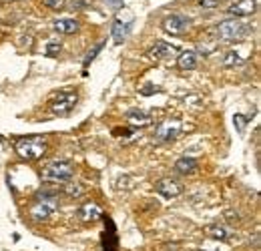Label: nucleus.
I'll use <instances>...</instances> for the list:
<instances>
[{"mask_svg":"<svg viewBox=\"0 0 261 251\" xmlns=\"http://www.w3.org/2000/svg\"><path fill=\"white\" fill-rule=\"evenodd\" d=\"M14 149L22 159L34 161V159H40L46 153V139L42 135H31V137L18 139Z\"/></svg>","mask_w":261,"mask_h":251,"instance_id":"nucleus-1","label":"nucleus"},{"mask_svg":"<svg viewBox=\"0 0 261 251\" xmlns=\"http://www.w3.org/2000/svg\"><path fill=\"white\" fill-rule=\"evenodd\" d=\"M247 32H249L247 24H243V22L237 20V18H227V20H223V22H219V24L215 27V34H217L219 40H223V42L241 40Z\"/></svg>","mask_w":261,"mask_h":251,"instance_id":"nucleus-2","label":"nucleus"},{"mask_svg":"<svg viewBox=\"0 0 261 251\" xmlns=\"http://www.w3.org/2000/svg\"><path fill=\"white\" fill-rule=\"evenodd\" d=\"M76 101H79L76 91L66 89V91H61V93H57L55 96H53V101H50L48 109H50V113H53V115L66 117V115H70V113H72V109L76 107Z\"/></svg>","mask_w":261,"mask_h":251,"instance_id":"nucleus-3","label":"nucleus"},{"mask_svg":"<svg viewBox=\"0 0 261 251\" xmlns=\"http://www.w3.org/2000/svg\"><path fill=\"white\" fill-rule=\"evenodd\" d=\"M72 173H74V165L70 161H50L42 171V179L53 183H63L72 177Z\"/></svg>","mask_w":261,"mask_h":251,"instance_id":"nucleus-4","label":"nucleus"},{"mask_svg":"<svg viewBox=\"0 0 261 251\" xmlns=\"http://www.w3.org/2000/svg\"><path fill=\"white\" fill-rule=\"evenodd\" d=\"M59 209V201L55 195H46L42 199H36L31 205V217L34 221H46L50 219Z\"/></svg>","mask_w":261,"mask_h":251,"instance_id":"nucleus-5","label":"nucleus"},{"mask_svg":"<svg viewBox=\"0 0 261 251\" xmlns=\"http://www.w3.org/2000/svg\"><path fill=\"white\" fill-rule=\"evenodd\" d=\"M189 27H191V20L185 14H171L163 20V31L173 34V36H179V34L187 32Z\"/></svg>","mask_w":261,"mask_h":251,"instance_id":"nucleus-6","label":"nucleus"},{"mask_svg":"<svg viewBox=\"0 0 261 251\" xmlns=\"http://www.w3.org/2000/svg\"><path fill=\"white\" fill-rule=\"evenodd\" d=\"M175 55H177V46H173L171 42H165V40H157L147 53V57L153 61H165V59H171Z\"/></svg>","mask_w":261,"mask_h":251,"instance_id":"nucleus-7","label":"nucleus"},{"mask_svg":"<svg viewBox=\"0 0 261 251\" xmlns=\"http://www.w3.org/2000/svg\"><path fill=\"white\" fill-rule=\"evenodd\" d=\"M155 189L159 195H163L167 199H173V197H179L183 193V185L177 181V179H171V177H165V179H159L155 183Z\"/></svg>","mask_w":261,"mask_h":251,"instance_id":"nucleus-8","label":"nucleus"},{"mask_svg":"<svg viewBox=\"0 0 261 251\" xmlns=\"http://www.w3.org/2000/svg\"><path fill=\"white\" fill-rule=\"evenodd\" d=\"M179 133H181V123L179 121H163L157 127L155 137L159 141H173V139H177Z\"/></svg>","mask_w":261,"mask_h":251,"instance_id":"nucleus-9","label":"nucleus"},{"mask_svg":"<svg viewBox=\"0 0 261 251\" xmlns=\"http://www.w3.org/2000/svg\"><path fill=\"white\" fill-rule=\"evenodd\" d=\"M255 8H257L255 0H239V2H235V4L229 6V14L233 18H237V16H249V14L255 12Z\"/></svg>","mask_w":261,"mask_h":251,"instance_id":"nucleus-10","label":"nucleus"},{"mask_svg":"<svg viewBox=\"0 0 261 251\" xmlns=\"http://www.w3.org/2000/svg\"><path fill=\"white\" fill-rule=\"evenodd\" d=\"M100 217H102V211L97 203H83L79 207V219L89 223V221H98Z\"/></svg>","mask_w":261,"mask_h":251,"instance_id":"nucleus-11","label":"nucleus"},{"mask_svg":"<svg viewBox=\"0 0 261 251\" xmlns=\"http://www.w3.org/2000/svg\"><path fill=\"white\" fill-rule=\"evenodd\" d=\"M129 32H130V22H123L121 18H117V20L113 22L111 34H113V40H115V44H123V42L127 40Z\"/></svg>","mask_w":261,"mask_h":251,"instance_id":"nucleus-12","label":"nucleus"},{"mask_svg":"<svg viewBox=\"0 0 261 251\" xmlns=\"http://www.w3.org/2000/svg\"><path fill=\"white\" fill-rule=\"evenodd\" d=\"M177 64L181 70H193L197 64H199V55L195 51H183L177 59Z\"/></svg>","mask_w":261,"mask_h":251,"instance_id":"nucleus-13","label":"nucleus"},{"mask_svg":"<svg viewBox=\"0 0 261 251\" xmlns=\"http://www.w3.org/2000/svg\"><path fill=\"white\" fill-rule=\"evenodd\" d=\"M53 27L61 34H74L79 31V20H74V18H59V20H55Z\"/></svg>","mask_w":261,"mask_h":251,"instance_id":"nucleus-14","label":"nucleus"},{"mask_svg":"<svg viewBox=\"0 0 261 251\" xmlns=\"http://www.w3.org/2000/svg\"><path fill=\"white\" fill-rule=\"evenodd\" d=\"M175 171L181 173V175H191L197 171V161L191 157H181L175 163Z\"/></svg>","mask_w":261,"mask_h":251,"instance_id":"nucleus-15","label":"nucleus"},{"mask_svg":"<svg viewBox=\"0 0 261 251\" xmlns=\"http://www.w3.org/2000/svg\"><path fill=\"white\" fill-rule=\"evenodd\" d=\"M127 123H130L133 127H147L153 123V119H151V115H147V113L130 111L129 115H127Z\"/></svg>","mask_w":261,"mask_h":251,"instance_id":"nucleus-16","label":"nucleus"},{"mask_svg":"<svg viewBox=\"0 0 261 251\" xmlns=\"http://www.w3.org/2000/svg\"><path fill=\"white\" fill-rule=\"evenodd\" d=\"M205 233L209 237H213V239H221V241H227L229 239V231L225 227H221V225H209V227H205Z\"/></svg>","mask_w":261,"mask_h":251,"instance_id":"nucleus-17","label":"nucleus"},{"mask_svg":"<svg viewBox=\"0 0 261 251\" xmlns=\"http://www.w3.org/2000/svg\"><path fill=\"white\" fill-rule=\"evenodd\" d=\"M241 63H243V59H241L237 53H233V51L227 53L225 59H223V64H225V66H239Z\"/></svg>","mask_w":261,"mask_h":251,"instance_id":"nucleus-18","label":"nucleus"},{"mask_svg":"<svg viewBox=\"0 0 261 251\" xmlns=\"http://www.w3.org/2000/svg\"><path fill=\"white\" fill-rule=\"evenodd\" d=\"M65 193L66 195H70V197H79L81 193H83V189H81V185H72V183H68V185H65Z\"/></svg>","mask_w":261,"mask_h":251,"instance_id":"nucleus-19","label":"nucleus"},{"mask_svg":"<svg viewBox=\"0 0 261 251\" xmlns=\"http://www.w3.org/2000/svg\"><path fill=\"white\" fill-rule=\"evenodd\" d=\"M42 4L48 6V8H53V10H61L66 4V0H42Z\"/></svg>","mask_w":261,"mask_h":251,"instance_id":"nucleus-20","label":"nucleus"},{"mask_svg":"<svg viewBox=\"0 0 261 251\" xmlns=\"http://www.w3.org/2000/svg\"><path fill=\"white\" fill-rule=\"evenodd\" d=\"M59 51H61V42H55V40H50V42L46 44V55H48V57H55V55H59Z\"/></svg>","mask_w":261,"mask_h":251,"instance_id":"nucleus-21","label":"nucleus"},{"mask_svg":"<svg viewBox=\"0 0 261 251\" xmlns=\"http://www.w3.org/2000/svg\"><path fill=\"white\" fill-rule=\"evenodd\" d=\"M155 93H159V87H157V85H145V87L141 89V94H145V96L155 94Z\"/></svg>","mask_w":261,"mask_h":251,"instance_id":"nucleus-22","label":"nucleus"},{"mask_svg":"<svg viewBox=\"0 0 261 251\" xmlns=\"http://www.w3.org/2000/svg\"><path fill=\"white\" fill-rule=\"evenodd\" d=\"M100 48H102V42H98L97 46H95V48H93V51H91V53L87 55V61H85V66H87V64L91 63V61H93L95 57H97V53H98V51H100Z\"/></svg>","mask_w":261,"mask_h":251,"instance_id":"nucleus-23","label":"nucleus"},{"mask_svg":"<svg viewBox=\"0 0 261 251\" xmlns=\"http://www.w3.org/2000/svg\"><path fill=\"white\" fill-rule=\"evenodd\" d=\"M219 2H221V0H199V4H201L203 8H215V6H219Z\"/></svg>","mask_w":261,"mask_h":251,"instance_id":"nucleus-24","label":"nucleus"},{"mask_svg":"<svg viewBox=\"0 0 261 251\" xmlns=\"http://www.w3.org/2000/svg\"><path fill=\"white\" fill-rule=\"evenodd\" d=\"M105 4H107V6H111L113 10H119V8L123 6V0H105Z\"/></svg>","mask_w":261,"mask_h":251,"instance_id":"nucleus-25","label":"nucleus"}]
</instances>
